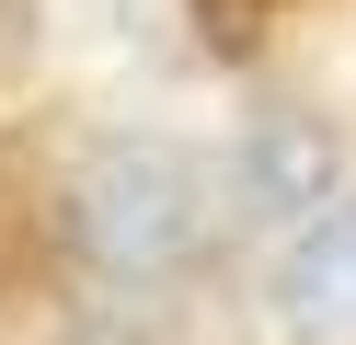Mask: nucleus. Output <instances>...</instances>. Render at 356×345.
<instances>
[{
	"mask_svg": "<svg viewBox=\"0 0 356 345\" xmlns=\"http://www.w3.org/2000/svg\"><path fill=\"white\" fill-rule=\"evenodd\" d=\"M70 253L115 288H149V276H184L207 253V173L172 138H104L70 173Z\"/></svg>",
	"mask_w": 356,
	"mask_h": 345,
	"instance_id": "nucleus-1",
	"label": "nucleus"
},
{
	"mask_svg": "<svg viewBox=\"0 0 356 345\" xmlns=\"http://www.w3.org/2000/svg\"><path fill=\"white\" fill-rule=\"evenodd\" d=\"M276 322H287V345H356V196L322 207V219L287 242Z\"/></svg>",
	"mask_w": 356,
	"mask_h": 345,
	"instance_id": "nucleus-2",
	"label": "nucleus"
},
{
	"mask_svg": "<svg viewBox=\"0 0 356 345\" xmlns=\"http://www.w3.org/2000/svg\"><path fill=\"white\" fill-rule=\"evenodd\" d=\"M230 184H241L253 219H322V196H333V138L310 127V115H253Z\"/></svg>",
	"mask_w": 356,
	"mask_h": 345,
	"instance_id": "nucleus-3",
	"label": "nucleus"
},
{
	"mask_svg": "<svg viewBox=\"0 0 356 345\" xmlns=\"http://www.w3.org/2000/svg\"><path fill=\"white\" fill-rule=\"evenodd\" d=\"M70 345H138V334H115V322H104V334H70Z\"/></svg>",
	"mask_w": 356,
	"mask_h": 345,
	"instance_id": "nucleus-4",
	"label": "nucleus"
},
{
	"mask_svg": "<svg viewBox=\"0 0 356 345\" xmlns=\"http://www.w3.org/2000/svg\"><path fill=\"white\" fill-rule=\"evenodd\" d=\"M12 23H24V0H0V35H12Z\"/></svg>",
	"mask_w": 356,
	"mask_h": 345,
	"instance_id": "nucleus-5",
	"label": "nucleus"
}]
</instances>
